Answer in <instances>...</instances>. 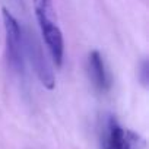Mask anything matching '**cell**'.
Segmentation results:
<instances>
[{
	"label": "cell",
	"instance_id": "6",
	"mask_svg": "<svg viewBox=\"0 0 149 149\" xmlns=\"http://www.w3.org/2000/svg\"><path fill=\"white\" fill-rule=\"evenodd\" d=\"M137 78H139V81L142 82L143 86L148 85V61L146 60H143L142 64H140V70H139Z\"/></svg>",
	"mask_w": 149,
	"mask_h": 149
},
{
	"label": "cell",
	"instance_id": "3",
	"mask_svg": "<svg viewBox=\"0 0 149 149\" xmlns=\"http://www.w3.org/2000/svg\"><path fill=\"white\" fill-rule=\"evenodd\" d=\"M2 19L5 26L8 64L13 72L22 74L25 70V42L22 35V28L18 19L6 8L2 9Z\"/></svg>",
	"mask_w": 149,
	"mask_h": 149
},
{
	"label": "cell",
	"instance_id": "5",
	"mask_svg": "<svg viewBox=\"0 0 149 149\" xmlns=\"http://www.w3.org/2000/svg\"><path fill=\"white\" fill-rule=\"evenodd\" d=\"M25 50H28V54L31 56V63L35 67L37 76H38L40 82L42 84V86L48 91H53L54 85H56L54 74H53V70L50 69V66L45 60V56L42 53L41 45L34 38H29L25 44Z\"/></svg>",
	"mask_w": 149,
	"mask_h": 149
},
{
	"label": "cell",
	"instance_id": "4",
	"mask_svg": "<svg viewBox=\"0 0 149 149\" xmlns=\"http://www.w3.org/2000/svg\"><path fill=\"white\" fill-rule=\"evenodd\" d=\"M86 69H88L89 81L92 82L95 91L100 94H107L111 88V78L105 66V61L98 50H92L88 54Z\"/></svg>",
	"mask_w": 149,
	"mask_h": 149
},
{
	"label": "cell",
	"instance_id": "1",
	"mask_svg": "<svg viewBox=\"0 0 149 149\" xmlns=\"http://www.w3.org/2000/svg\"><path fill=\"white\" fill-rule=\"evenodd\" d=\"M32 2L41 37L48 50L51 61L54 63L56 67H61L64 56V40L60 28L54 21L53 0H32Z\"/></svg>",
	"mask_w": 149,
	"mask_h": 149
},
{
	"label": "cell",
	"instance_id": "2",
	"mask_svg": "<svg viewBox=\"0 0 149 149\" xmlns=\"http://www.w3.org/2000/svg\"><path fill=\"white\" fill-rule=\"evenodd\" d=\"M146 145L145 139L120 124L114 116H107L100 130V146L101 149H143Z\"/></svg>",
	"mask_w": 149,
	"mask_h": 149
}]
</instances>
